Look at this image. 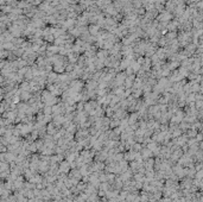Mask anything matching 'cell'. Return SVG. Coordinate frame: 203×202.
Masks as SVG:
<instances>
[{
	"label": "cell",
	"instance_id": "6da1fadb",
	"mask_svg": "<svg viewBox=\"0 0 203 202\" xmlns=\"http://www.w3.org/2000/svg\"><path fill=\"white\" fill-rule=\"evenodd\" d=\"M69 166H70L69 162H62V163H61V168H60V171L67 172V171L69 170Z\"/></svg>",
	"mask_w": 203,
	"mask_h": 202
},
{
	"label": "cell",
	"instance_id": "7a4b0ae2",
	"mask_svg": "<svg viewBox=\"0 0 203 202\" xmlns=\"http://www.w3.org/2000/svg\"><path fill=\"white\" fill-rule=\"evenodd\" d=\"M150 156H151V152H150V150H149V149H144V150H143V157L147 159Z\"/></svg>",
	"mask_w": 203,
	"mask_h": 202
}]
</instances>
